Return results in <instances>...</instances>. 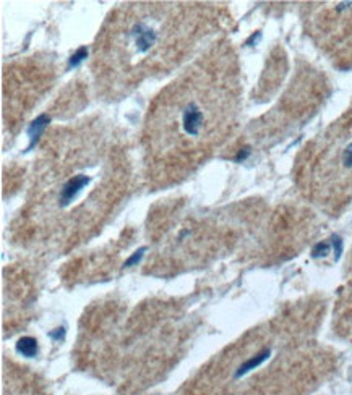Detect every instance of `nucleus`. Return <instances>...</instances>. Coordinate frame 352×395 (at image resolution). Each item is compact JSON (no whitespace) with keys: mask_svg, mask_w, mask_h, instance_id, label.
Wrapping results in <instances>:
<instances>
[{"mask_svg":"<svg viewBox=\"0 0 352 395\" xmlns=\"http://www.w3.org/2000/svg\"><path fill=\"white\" fill-rule=\"evenodd\" d=\"M206 122V114L197 101H188L179 109V125L190 138L201 135Z\"/></svg>","mask_w":352,"mask_h":395,"instance_id":"obj_1","label":"nucleus"},{"mask_svg":"<svg viewBox=\"0 0 352 395\" xmlns=\"http://www.w3.org/2000/svg\"><path fill=\"white\" fill-rule=\"evenodd\" d=\"M127 34H129V39H132L133 50L136 54H146L157 41L156 29L149 26L146 21H138V23H135Z\"/></svg>","mask_w":352,"mask_h":395,"instance_id":"obj_2","label":"nucleus"},{"mask_svg":"<svg viewBox=\"0 0 352 395\" xmlns=\"http://www.w3.org/2000/svg\"><path fill=\"white\" fill-rule=\"evenodd\" d=\"M88 183H90L88 175H77V177L70 178L60 190V206L70 204V202L81 193V190Z\"/></svg>","mask_w":352,"mask_h":395,"instance_id":"obj_3","label":"nucleus"},{"mask_svg":"<svg viewBox=\"0 0 352 395\" xmlns=\"http://www.w3.org/2000/svg\"><path fill=\"white\" fill-rule=\"evenodd\" d=\"M49 117L46 115V114H42V115H39L38 119H34L33 122H31V125L28 126V138H29V146H28V149L26 151H29V149H33V146L39 141V136L42 135V131L46 130V126H47V123H49Z\"/></svg>","mask_w":352,"mask_h":395,"instance_id":"obj_4","label":"nucleus"},{"mask_svg":"<svg viewBox=\"0 0 352 395\" xmlns=\"http://www.w3.org/2000/svg\"><path fill=\"white\" fill-rule=\"evenodd\" d=\"M270 355H271V351H270V348H265L263 351H260V353H257L255 356H252V358H249L245 363H242V365L239 366V369L236 371V378L239 379V378H242V376H245L247 372H250L252 369H255V368H258V366H261L263 363L270 358Z\"/></svg>","mask_w":352,"mask_h":395,"instance_id":"obj_5","label":"nucleus"},{"mask_svg":"<svg viewBox=\"0 0 352 395\" xmlns=\"http://www.w3.org/2000/svg\"><path fill=\"white\" fill-rule=\"evenodd\" d=\"M16 351L25 358H34L38 353V340L34 337H21L16 342Z\"/></svg>","mask_w":352,"mask_h":395,"instance_id":"obj_6","label":"nucleus"},{"mask_svg":"<svg viewBox=\"0 0 352 395\" xmlns=\"http://www.w3.org/2000/svg\"><path fill=\"white\" fill-rule=\"evenodd\" d=\"M331 250V241H320L312 248V258H325Z\"/></svg>","mask_w":352,"mask_h":395,"instance_id":"obj_7","label":"nucleus"},{"mask_svg":"<svg viewBox=\"0 0 352 395\" xmlns=\"http://www.w3.org/2000/svg\"><path fill=\"white\" fill-rule=\"evenodd\" d=\"M88 57V49L86 47H80L75 54L72 55V59H70V62H68V68H75V67H78L80 63Z\"/></svg>","mask_w":352,"mask_h":395,"instance_id":"obj_8","label":"nucleus"},{"mask_svg":"<svg viewBox=\"0 0 352 395\" xmlns=\"http://www.w3.org/2000/svg\"><path fill=\"white\" fill-rule=\"evenodd\" d=\"M331 247L335 253V261H339L341 254H343V238H341L339 235H333L331 237Z\"/></svg>","mask_w":352,"mask_h":395,"instance_id":"obj_9","label":"nucleus"},{"mask_svg":"<svg viewBox=\"0 0 352 395\" xmlns=\"http://www.w3.org/2000/svg\"><path fill=\"white\" fill-rule=\"evenodd\" d=\"M145 251H146V247H143V248H140V250H136L129 259L125 261V268H132V266H136L138 262L142 261V258H143V254H145Z\"/></svg>","mask_w":352,"mask_h":395,"instance_id":"obj_10","label":"nucleus"},{"mask_svg":"<svg viewBox=\"0 0 352 395\" xmlns=\"http://www.w3.org/2000/svg\"><path fill=\"white\" fill-rule=\"evenodd\" d=\"M343 164L344 167L350 168L352 167V143L346 146L344 153H343Z\"/></svg>","mask_w":352,"mask_h":395,"instance_id":"obj_11","label":"nucleus"},{"mask_svg":"<svg viewBox=\"0 0 352 395\" xmlns=\"http://www.w3.org/2000/svg\"><path fill=\"white\" fill-rule=\"evenodd\" d=\"M49 337H50L52 340H56V342L63 340V338H65V327H57V329H54V330H50Z\"/></svg>","mask_w":352,"mask_h":395,"instance_id":"obj_12","label":"nucleus"},{"mask_svg":"<svg viewBox=\"0 0 352 395\" xmlns=\"http://www.w3.org/2000/svg\"><path fill=\"white\" fill-rule=\"evenodd\" d=\"M249 154H250V149L249 147H243L242 149V151L237 154V157H236V161L237 162H240V161H245V159H247L249 157Z\"/></svg>","mask_w":352,"mask_h":395,"instance_id":"obj_13","label":"nucleus"}]
</instances>
